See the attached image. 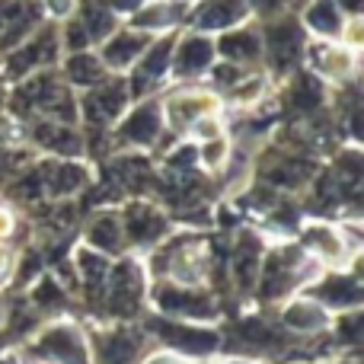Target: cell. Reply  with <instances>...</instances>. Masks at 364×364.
<instances>
[{
	"label": "cell",
	"mask_w": 364,
	"mask_h": 364,
	"mask_svg": "<svg viewBox=\"0 0 364 364\" xmlns=\"http://www.w3.org/2000/svg\"><path fill=\"white\" fill-rule=\"evenodd\" d=\"M252 16L250 0H192L186 10L188 29L205 32V36H218L224 29L246 23Z\"/></svg>",
	"instance_id": "3"
},
{
	"label": "cell",
	"mask_w": 364,
	"mask_h": 364,
	"mask_svg": "<svg viewBox=\"0 0 364 364\" xmlns=\"http://www.w3.org/2000/svg\"><path fill=\"white\" fill-rule=\"evenodd\" d=\"M164 112V125L173 128L179 134H188V128L205 115H218L220 112V96L211 90H179V93L166 96L160 102Z\"/></svg>",
	"instance_id": "2"
},
{
	"label": "cell",
	"mask_w": 364,
	"mask_h": 364,
	"mask_svg": "<svg viewBox=\"0 0 364 364\" xmlns=\"http://www.w3.org/2000/svg\"><path fill=\"white\" fill-rule=\"evenodd\" d=\"M160 132H164V112H160V102L154 100L138 102L119 122V141L132 147H151Z\"/></svg>",
	"instance_id": "6"
},
{
	"label": "cell",
	"mask_w": 364,
	"mask_h": 364,
	"mask_svg": "<svg viewBox=\"0 0 364 364\" xmlns=\"http://www.w3.org/2000/svg\"><path fill=\"white\" fill-rule=\"evenodd\" d=\"M336 38H339L346 48L358 51L361 42H364V19H361V16H346V19H342L339 36H336Z\"/></svg>",
	"instance_id": "11"
},
{
	"label": "cell",
	"mask_w": 364,
	"mask_h": 364,
	"mask_svg": "<svg viewBox=\"0 0 364 364\" xmlns=\"http://www.w3.org/2000/svg\"><path fill=\"white\" fill-rule=\"evenodd\" d=\"M151 32L134 29V26H119L100 42V58L106 64L109 74H125L132 70V64L144 55V48L151 45Z\"/></svg>",
	"instance_id": "4"
},
{
	"label": "cell",
	"mask_w": 364,
	"mask_h": 364,
	"mask_svg": "<svg viewBox=\"0 0 364 364\" xmlns=\"http://www.w3.org/2000/svg\"><path fill=\"white\" fill-rule=\"evenodd\" d=\"M186 4H192V0H186Z\"/></svg>",
	"instance_id": "16"
},
{
	"label": "cell",
	"mask_w": 364,
	"mask_h": 364,
	"mask_svg": "<svg viewBox=\"0 0 364 364\" xmlns=\"http://www.w3.org/2000/svg\"><path fill=\"white\" fill-rule=\"evenodd\" d=\"M218 61V48H214V36L205 32H182L173 38V58H170V74L179 77L182 83L195 80V77L208 74L211 64Z\"/></svg>",
	"instance_id": "1"
},
{
	"label": "cell",
	"mask_w": 364,
	"mask_h": 364,
	"mask_svg": "<svg viewBox=\"0 0 364 364\" xmlns=\"http://www.w3.org/2000/svg\"><path fill=\"white\" fill-rule=\"evenodd\" d=\"M13 224H16V220H13V211H10L6 205H0V240L10 237V233H13Z\"/></svg>",
	"instance_id": "14"
},
{
	"label": "cell",
	"mask_w": 364,
	"mask_h": 364,
	"mask_svg": "<svg viewBox=\"0 0 364 364\" xmlns=\"http://www.w3.org/2000/svg\"><path fill=\"white\" fill-rule=\"evenodd\" d=\"M342 13L333 0H310L307 10H304V26H307L314 36L320 38H336L339 36V26H342Z\"/></svg>",
	"instance_id": "9"
},
{
	"label": "cell",
	"mask_w": 364,
	"mask_h": 364,
	"mask_svg": "<svg viewBox=\"0 0 364 364\" xmlns=\"http://www.w3.org/2000/svg\"><path fill=\"white\" fill-rule=\"evenodd\" d=\"M336 6H339L342 16H361V4L364 0H333Z\"/></svg>",
	"instance_id": "15"
},
{
	"label": "cell",
	"mask_w": 364,
	"mask_h": 364,
	"mask_svg": "<svg viewBox=\"0 0 364 364\" xmlns=\"http://www.w3.org/2000/svg\"><path fill=\"white\" fill-rule=\"evenodd\" d=\"M38 4H42L45 19H51V23H64L77 10V0H38Z\"/></svg>",
	"instance_id": "12"
},
{
	"label": "cell",
	"mask_w": 364,
	"mask_h": 364,
	"mask_svg": "<svg viewBox=\"0 0 364 364\" xmlns=\"http://www.w3.org/2000/svg\"><path fill=\"white\" fill-rule=\"evenodd\" d=\"M214 48H218V55L224 58V61L246 68V64L262 61V32H256L250 26V19H246V23L233 26V29L218 32Z\"/></svg>",
	"instance_id": "7"
},
{
	"label": "cell",
	"mask_w": 364,
	"mask_h": 364,
	"mask_svg": "<svg viewBox=\"0 0 364 364\" xmlns=\"http://www.w3.org/2000/svg\"><path fill=\"white\" fill-rule=\"evenodd\" d=\"M291 0H250V10L259 16H278V13L288 10Z\"/></svg>",
	"instance_id": "13"
},
{
	"label": "cell",
	"mask_w": 364,
	"mask_h": 364,
	"mask_svg": "<svg viewBox=\"0 0 364 364\" xmlns=\"http://www.w3.org/2000/svg\"><path fill=\"white\" fill-rule=\"evenodd\" d=\"M61 70H64V80H68L70 87H83V90L96 87V83L109 74L106 64H102V58H100V51H90V48L70 51Z\"/></svg>",
	"instance_id": "8"
},
{
	"label": "cell",
	"mask_w": 364,
	"mask_h": 364,
	"mask_svg": "<svg viewBox=\"0 0 364 364\" xmlns=\"http://www.w3.org/2000/svg\"><path fill=\"white\" fill-rule=\"evenodd\" d=\"M227 160H230V138L227 134H214L208 141H198V164L205 170L218 173Z\"/></svg>",
	"instance_id": "10"
},
{
	"label": "cell",
	"mask_w": 364,
	"mask_h": 364,
	"mask_svg": "<svg viewBox=\"0 0 364 364\" xmlns=\"http://www.w3.org/2000/svg\"><path fill=\"white\" fill-rule=\"evenodd\" d=\"M307 61L323 80H333V83H346L352 80L355 68H358V58H355L352 48L339 42V38H320L316 36L314 42H307Z\"/></svg>",
	"instance_id": "5"
}]
</instances>
